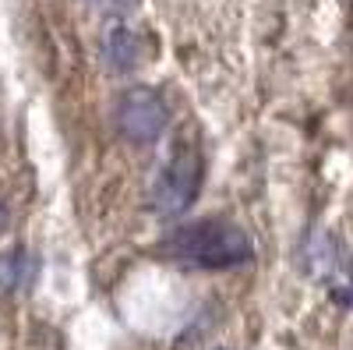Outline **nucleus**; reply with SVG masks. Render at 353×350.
Instances as JSON below:
<instances>
[{
  "mask_svg": "<svg viewBox=\"0 0 353 350\" xmlns=\"http://www.w3.org/2000/svg\"><path fill=\"white\" fill-rule=\"evenodd\" d=\"M156 255L166 262L188 269H205V273H223V269H237L244 262L254 258L251 237L226 220H198L170 230L166 237L156 244Z\"/></svg>",
  "mask_w": 353,
  "mask_h": 350,
  "instance_id": "1",
  "label": "nucleus"
},
{
  "mask_svg": "<svg viewBox=\"0 0 353 350\" xmlns=\"http://www.w3.org/2000/svg\"><path fill=\"white\" fill-rule=\"evenodd\" d=\"M201 177H205V163L198 156V149H176L156 177L152 188V209L159 216H181L194 206V198L201 191Z\"/></svg>",
  "mask_w": 353,
  "mask_h": 350,
  "instance_id": "2",
  "label": "nucleus"
},
{
  "mask_svg": "<svg viewBox=\"0 0 353 350\" xmlns=\"http://www.w3.org/2000/svg\"><path fill=\"white\" fill-rule=\"evenodd\" d=\"M170 124V106L159 89L152 85H134L117 99V131L134 145L159 142Z\"/></svg>",
  "mask_w": 353,
  "mask_h": 350,
  "instance_id": "3",
  "label": "nucleus"
},
{
  "mask_svg": "<svg viewBox=\"0 0 353 350\" xmlns=\"http://www.w3.org/2000/svg\"><path fill=\"white\" fill-rule=\"evenodd\" d=\"M304 269L329 286L332 301H339L343 308H353V273L346 269V255H343V248H339V241L332 237V233L318 230V233L307 237Z\"/></svg>",
  "mask_w": 353,
  "mask_h": 350,
  "instance_id": "4",
  "label": "nucleus"
},
{
  "mask_svg": "<svg viewBox=\"0 0 353 350\" xmlns=\"http://www.w3.org/2000/svg\"><path fill=\"white\" fill-rule=\"evenodd\" d=\"M141 57H145V43H141V36L134 32V28L110 25L103 32V61H106L110 71L128 75V71H134L141 64Z\"/></svg>",
  "mask_w": 353,
  "mask_h": 350,
  "instance_id": "5",
  "label": "nucleus"
},
{
  "mask_svg": "<svg viewBox=\"0 0 353 350\" xmlns=\"http://www.w3.org/2000/svg\"><path fill=\"white\" fill-rule=\"evenodd\" d=\"M36 276H39V262L32 251L25 248L0 251V298H18L25 290H32Z\"/></svg>",
  "mask_w": 353,
  "mask_h": 350,
  "instance_id": "6",
  "label": "nucleus"
},
{
  "mask_svg": "<svg viewBox=\"0 0 353 350\" xmlns=\"http://www.w3.org/2000/svg\"><path fill=\"white\" fill-rule=\"evenodd\" d=\"M4 220H8V216H4V209H0V230H4Z\"/></svg>",
  "mask_w": 353,
  "mask_h": 350,
  "instance_id": "7",
  "label": "nucleus"
}]
</instances>
